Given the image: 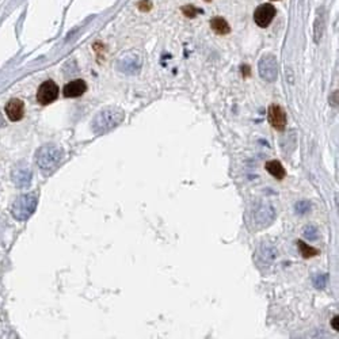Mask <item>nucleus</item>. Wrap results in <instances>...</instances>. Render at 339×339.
Wrapping results in <instances>:
<instances>
[{
  "instance_id": "nucleus-1",
  "label": "nucleus",
  "mask_w": 339,
  "mask_h": 339,
  "mask_svg": "<svg viewBox=\"0 0 339 339\" xmlns=\"http://www.w3.org/2000/svg\"><path fill=\"white\" fill-rule=\"evenodd\" d=\"M125 120V113L118 107H107L99 111L91 122L95 134H105L117 127Z\"/></svg>"
},
{
  "instance_id": "nucleus-2",
  "label": "nucleus",
  "mask_w": 339,
  "mask_h": 339,
  "mask_svg": "<svg viewBox=\"0 0 339 339\" xmlns=\"http://www.w3.org/2000/svg\"><path fill=\"white\" fill-rule=\"evenodd\" d=\"M37 164L43 172H52L61 160V151L55 146H45L37 152Z\"/></svg>"
},
{
  "instance_id": "nucleus-3",
  "label": "nucleus",
  "mask_w": 339,
  "mask_h": 339,
  "mask_svg": "<svg viewBox=\"0 0 339 339\" xmlns=\"http://www.w3.org/2000/svg\"><path fill=\"white\" fill-rule=\"evenodd\" d=\"M37 208V197L34 194H24L18 197L12 204L11 213L18 221H26Z\"/></svg>"
},
{
  "instance_id": "nucleus-4",
  "label": "nucleus",
  "mask_w": 339,
  "mask_h": 339,
  "mask_svg": "<svg viewBox=\"0 0 339 339\" xmlns=\"http://www.w3.org/2000/svg\"><path fill=\"white\" fill-rule=\"evenodd\" d=\"M274 209L270 205L262 204V205L256 206L253 212V221H254L255 228H265L267 225L272 224L274 220Z\"/></svg>"
},
{
  "instance_id": "nucleus-5",
  "label": "nucleus",
  "mask_w": 339,
  "mask_h": 339,
  "mask_svg": "<svg viewBox=\"0 0 339 339\" xmlns=\"http://www.w3.org/2000/svg\"><path fill=\"white\" fill-rule=\"evenodd\" d=\"M59 97V85L53 80H46L37 91V101L41 105H49L55 102Z\"/></svg>"
},
{
  "instance_id": "nucleus-6",
  "label": "nucleus",
  "mask_w": 339,
  "mask_h": 339,
  "mask_svg": "<svg viewBox=\"0 0 339 339\" xmlns=\"http://www.w3.org/2000/svg\"><path fill=\"white\" fill-rule=\"evenodd\" d=\"M275 14H277V11H275V8H274L273 4H270V3L260 4L254 12L255 23L258 24L259 27H267L273 22Z\"/></svg>"
},
{
  "instance_id": "nucleus-7",
  "label": "nucleus",
  "mask_w": 339,
  "mask_h": 339,
  "mask_svg": "<svg viewBox=\"0 0 339 339\" xmlns=\"http://www.w3.org/2000/svg\"><path fill=\"white\" fill-rule=\"evenodd\" d=\"M260 76L267 82H274L277 79V61L273 56H263L259 61Z\"/></svg>"
},
{
  "instance_id": "nucleus-8",
  "label": "nucleus",
  "mask_w": 339,
  "mask_h": 339,
  "mask_svg": "<svg viewBox=\"0 0 339 339\" xmlns=\"http://www.w3.org/2000/svg\"><path fill=\"white\" fill-rule=\"evenodd\" d=\"M267 115L273 127H275L277 130H284L286 125V113L279 105H272L269 107Z\"/></svg>"
},
{
  "instance_id": "nucleus-9",
  "label": "nucleus",
  "mask_w": 339,
  "mask_h": 339,
  "mask_svg": "<svg viewBox=\"0 0 339 339\" xmlns=\"http://www.w3.org/2000/svg\"><path fill=\"white\" fill-rule=\"evenodd\" d=\"M6 114L11 121H19L24 115V103L21 99H11L6 105Z\"/></svg>"
},
{
  "instance_id": "nucleus-10",
  "label": "nucleus",
  "mask_w": 339,
  "mask_h": 339,
  "mask_svg": "<svg viewBox=\"0 0 339 339\" xmlns=\"http://www.w3.org/2000/svg\"><path fill=\"white\" fill-rule=\"evenodd\" d=\"M85 91H87V85H85V80L76 79L65 85L63 94L65 98H78L82 97Z\"/></svg>"
},
{
  "instance_id": "nucleus-11",
  "label": "nucleus",
  "mask_w": 339,
  "mask_h": 339,
  "mask_svg": "<svg viewBox=\"0 0 339 339\" xmlns=\"http://www.w3.org/2000/svg\"><path fill=\"white\" fill-rule=\"evenodd\" d=\"M11 178L18 188H27L30 185L33 174L29 167H18L12 171Z\"/></svg>"
},
{
  "instance_id": "nucleus-12",
  "label": "nucleus",
  "mask_w": 339,
  "mask_h": 339,
  "mask_svg": "<svg viewBox=\"0 0 339 339\" xmlns=\"http://www.w3.org/2000/svg\"><path fill=\"white\" fill-rule=\"evenodd\" d=\"M256 256H258V260H259V263H262V265H270L273 260L275 259V256H277V250L274 249L273 246H269V244H262L259 247V250H258V253H256Z\"/></svg>"
},
{
  "instance_id": "nucleus-13",
  "label": "nucleus",
  "mask_w": 339,
  "mask_h": 339,
  "mask_svg": "<svg viewBox=\"0 0 339 339\" xmlns=\"http://www.w3.org/2000/svg\"><path fill=\"white\" fill-rule=\"evenodd\" d=\"M265 169H266V171L270 175L277 178V179H284L285 175H286V171H285L282 164L279 163L278 160H270V162H267Z\"/></svg>"
},
{
  "instance_id": "nucleus-14",
  "label": "nucleus",
  "mask_w": 339,
  "mask_h": 339,
  "mask_svg": "<svg viewBox=\"0 0 339 339\" xmlns=\"http://www.w3.org/2000/svg\"><path fill=\"white\" fill-rule=\"evenodd\" d=\"M211 27L212 30L216 33V34H220V36H224V34H228L231 31V27L228 22L225 21L224 18L221 17H216L211 21Z\"/></svg>"
},
{
  "instance_id": "nucleus-15",
  "label": "nucleus",
  "mask_w": 339,
  "mask_h": 339,
  "mask_svg": "<svg viewBox=\"0 0 339 339\" xmlns=\"http://www.w3.org/2000/svg\"><path fill=\"white\" fill-rule=\"evenodd\" d=\"M297 246H298V250H300V254L303 255V258H305V259L312 258V256L319 254V250H316L314 249V247L308 246V244H305L303 240H298V242H297Z\"/></svg>"
},
{
  "instance_id": "nucleus-16",
  "label": "nucleus",
  "mask_w": 339,
  "mask_h": 339,
  "mask_svg": "<svg viewBox=\"0 0 339 339\" xmlns=\"http://www.w3.org/2000/svg\"><path fill=\"white\" fill-rule=\"evenodd\" d=\"M295 209H296V213H298V214H305L307 212H309V209H311V204H309L308 201H298L296 205H295Z\"/></svg>"
},
{
  "instance_id": "nucleus-17",
  "label": "nucleus",
  "mask_w": 339,
  "mask_h": 339,
  "mask_svg": "<svg viewBox=\"0 0 339 339\" xmlns=\"http://www.w3.org/2000/svg\"><path fill=\"white\" fill-rule=\"evenodd\" d=\"M327 274H316L315 277H314V285H315L318 289H321V288H324L326 286V284H327Z\"/></svg>"
},
{
  "instance_id": "nucleus-18",
  "label": "nucleus",
  "mask_w": 339,
  "mask_h": 339,
  "mask_svg": "<svg viewBox=\"0 0 339 339\" xmlns=\"http://www.w3.org/2000/svg\"><path fill=\"white\" fill-rule=\"evenodd\" d=\"M304 236L307 237L308 240H316L318 239V231L315 227H307L304 230Z\"/></svg>"
},
{
  "instance_id": "nucleus-19",
  "label": "nucleus",
  "mask_w": 339,
  "mask_h": 339,
  "mask_svg": "<svg viewBox=\"0 0 339 339\" xmlns=\"http://www.w3.org/2000/svg\"><path fill=\"white\" fill-rule=\"evenodd\" d=\"M182 11H183V14H185L186 17H189V18H194V17L197 15L198 10H197V8H194L193 6H189V7H183V8H182Z\"/></svg>"
},
{
  "instance_id": "nucleus-20",
  "label": "nucleus",
  "mask_w": 339,
  "mask_h": 339,
  "mask_svg": "<svg viewBox=\"0 0 339 339\" xmlns=\"http://www.w3.org/2000/svg\"><path fill=\"white\" fill-rule=\"evenodd\" d=\"M151 7H152V4L149 3V1H143V3H140L139 4V8L141 10V11H148Z\"/></svg>"
},
{
  "instance_id": "nucleus-21",
  "label": "nucleus",
  "mask_w": 339,
  "mask_h": 339,
  "mask_svg": "<svg viewBox=\"0 0 339 339\" xmlns=\"http://www.w3.org/2000/svg\"><path fill=\"white\" fill-rule=\"evenodd\" d=\"M338 320H339L338 316H335V318H334V320H333V327H334V330H337V331H338V330H339Z\"/></svg>"
},
{
  "instance_id": "nucleus-22",
  "label": "nucleus",
  "mask_w": 339,
  "mask_h": 339,
  "mask_svg": "<svg viewBox=\"0 0 339 339\" xmlns=\"http://www.w3.org/2000/svg\"><path fill=\"white\" fill-rule=\"evenodd\" d=\"M4 125V120H3V115L0 114V127Z\"/></svg>"
},
{
  "instance_id": "nucleus-23",
  "label": "nucleus",
  "mask_w": 339,
  "mask_h": 339,
  "mask_svg": "<svg viewBox=\"0 0 339 339\" xmlns=\"http://www.w3.org/2000/svg\"><path fill=\"white\" fill-rule=\"evenodd\" d=\"M206 1H211V0H206Z\"/></svg>"
}]
</instances>
